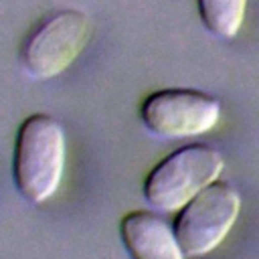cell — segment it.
Here are the masks:
<instances>
[{
	"instance_id": "3957f363",
	"label": "cell",
	"mask_w": 259,
	"mask_h": 259,
	"mask_svg": "<svg viewBox=\"0 0 259 259\" xmlns=\"http://www.w3.org/2000/svg\"><path fill=\"white\" fill-rule=\"evenodd\" d=\"M91 18L77 8H61L42 16L20 45V65L34 79L61 75L87 47Z\"/></svg>"
},
{
	"instance_id": "52a82bcc",
	"label": "cell",
	"mask_w": 259,
	"mask_h": 259,
	"mask_svg": "<svg viewBox=\"0 0 259 259\" xmlns=\"http://www.w3.org/2000/svg\"><path fill=\"white\" fill-rule=\"evenodd\" d=\"M200 22L219 38H233L245 20L247 0H196Z\"/></svg>"
},
{
	"instance_id": "7a4b0ae2",
	"label": "cell",
	"mask_w": 259,
	"mask_h": 259,
	"mask_svg": "<svg viewBox=\"0 0 259 259\" xmlns=\"http://www.w3.org/2000/svg\"><path fill=\"white\" fill-rule=\"evenodd\" d=\"M223 154L208 144H188L156 162L142 182L146 202L156 210H178L219 178Z\"/></svg>"
},
{
	"instance_id": "8992f818",
	"label": "cell",
	"mask_w": 259,
	"mask_h": 259,
	"mask_svg": "<svg viewBox=\"0 0 259 259\" xmlns=\"http://www.w3.org/2000/svg\"><path fill=\"white\" fill-rule=\"evenodd\" d=\"M119 237L130 259H184L172 225L152 210H130L123 214Z\"/></svg>"
},
{
	"instance_id": "277c9868",
	"label": "cell",
	"mask_w": 259,
	"mask_h": 259,
	"mask_svg": "<svg viewBox=\"0 0 259 259\" xmlns=\"http://www.w3.org/2000/svg\"><path fill=\"white\" fill-rule=\"evenodd\" d=\"M241 210V196L233 184L225 180H212L200 192H196L186 204H182L172 221L176 241L186 257H200L210 253L231 227Z\"/></svg>"
},
{
	"instance_id": "6da1fadb",
	"label": "cell",
	"mask_w": 259,
	"mask_h": 259,
	"mask_svg": "<svg viewBox=\"0 0 259 259\" xmlns=\"http://www.w3.org/2000/svg\"><path fill=\"white\" fill-rule=\"evenodd\" d=\"M65 132L49 113H32L16 130L12 150V180L18 194L45 202L59 188L65 168Z\"/></svg>"
},
{
	"instance_id": "5b68a950",
	"label": "cell",
	"mask_w": 259,
	"mask_h": 259,
	"mask_svg": "<svg viewBox=\"0 0 259 259\" xmlns=\"http://www.w3.org/2000/svg\"><path fill=\"white\" fill-rule=\"evenodd\" d=\"M221 117V101L204 91L168 87L152 91L140 103L144 127L158 138H190L210 132Z\"/></svg>"
}]
</instances>
